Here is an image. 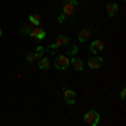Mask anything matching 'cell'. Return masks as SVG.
<instances>
[{"label": "cell", "instance_id": "cell-1", "mask_svg": "<svg viewBox=\"0 0 126 126\" xmlns=\"http://www.w3.org/2000/svg\"><path fill=\"white\" fill-rule=\"evenodd\" d=\"M69 64H71V57H69L67 54L57 56V57H56V62H54L56 69H59V71H66V69L69 67Z\"/></svg>", "mask_w": 126, "mask_h": 126}, {"label": "cell", "instance_id": "cell-2", "mask_svg": "<svg viewBox=\"0 0 126 126\" xmlns=\"http://www.w3.org/2000/svg\"><path fill=\"white\" fill-rule=\"evenodd\" d=\"M99 119H101V114L94 111V109H91V111H87L86 114H84V123L89 126H96L99 123Z\"/></svg>", "mask_w": 126, "mask_h": 126}, {"label": "cell", "instance_id": "cell-3", "mask_svg": "<svg viewBox=\"0 0 126 126\" xmlns=\"http://www.w3.org/2000/svg\"><path fill=\"white\" fill-rule=\"evenodd\" d=\"M78 0H66V3L62 5V14L66 15V17H69V15H72L74 12H76V9H78Z\"/></svg>", "mask_w": 126, "mask_h": 126}, {"label": "cell", "instance_id": "cell-4", "mask_svg": "<svg viewBox=\"0 0 126 126\" xmlns=\"http://www.w3.org/2000/svg\"><path fill=\"white\" fill-rule=\"evenodd\" d=\"M29 35H30L34 40H42V39H46V30L37 25V27H32V30H30Z\"/></svg>", "mask_w": 126, "mask_h": 126}, {"label": "cell", "instance_id": "cell-5", "mask_svg": "<svg viewBox=\"0 0 126 126\" xmlns=\"http://www.w3.org/2000/svg\"><path fill=\"white\" fill-rule=\"evenodd\" d=\"M62 94H64V99H66L67 104H76V91H72L69 87H64Z\"/></svg>", "mask_w": 126, "mask_h": 126}, {"label": "cell", "instance_id": "cell-6", "mask_svg": "<svg viewBox=\"0 0 126 126\" xmlns=\"http://www.w3.org/2000/svg\"><path fill=\"white\" fill-rule=\"evenodd\" d=\"M104 49V42L101 39H96V40H93L91 42V46H89V50L93 52V54H97V52H101Z\"/></svg>", "mask_w": 126, "mask_h": 126}, {"label": "cell", "instance_id": "cell-7", "mask_svg": "<svg viewBox=\"0 0 126 126\" xmlns=\"http://www.w3.org/2000/svg\"><path fill=\"white\" fill-rule=\"evenodd\" d=\"M87 66H89V69H101L103 67V57H99V56H94V57L89 59V62H87Z\"/></svg>", "mask_w": 126, "mask_h": 126}, {"label": "cell", "instance_id": "cell-8", "mask_svg": "<svg viewBox=\"0 0 126 126\" xmlns=\"http://www.w3.org/2000/svg\"><path fill=\"white\" fill-rule=\"evenodd\" d=\"M56 44H57V47H67L69 44H71V40H69L67 35H59L57 39H56Z\"/></svg>", "mask_w": 126, "mask_h": 126}, {"label": "cell", "instance_id": "cell-9", "mask_svg": "<svg viewBox=\"0 0 126 126\" xmlns=\"http://www.w3.org/2000/svg\"><path fill=\"white\" fill-rule=\"evenodd\" d=\"M71 64H72L74 71H82V67H84V62H82L81 59H78L76 56H74V57H71Z\"/></svg>", "mask_w": 126, "mask_h": 126}, {"label": "cell", "instance_id": "cell-10", "mask_svg": "<svg viewBox=\"0 0 126 126\" xmlns=\"http://www.w3.org/2000/svg\"><path fill=\"white\" fill-rule=\"evenodd\" d=\"M106 12H108L109 17H114V15L118 14V5L116 3H108L106 5Z\"/></svg>", "mask_w": 126, "mask_h": 126}, {"label": "cell", "instance_id": "cell-11", "mask_svg": "<svg viewBox=\"0 0 126 126\" xmlns=\"http://www.w3.org/2000/svg\"><path fill=\"white\" fill-rule=\"evenodd\" d=\"M91 34H93V32H91L89 29H82L81 32H79V42H86V40L91 37Z\"/></svg>", "mask_w": 126, "mask_h": 126}, {"label": "cell", "instance_id": "cell-12", "mask_svg": "<svg viewBox=\"0 0 126 126\" xmlns=\"http://www.w3.org/2000/svg\"><path fill=\"white\" fill-rule=\"evenodd\" d=\"M40 61H39V69H42V71H47L49 67H50V62H49V57H39Z\"/></svg>", "mask_w": 126, "mask_h": 126}, {"label": "cell", "instance_id": "cell-13", "mask_svg": "<svg viewBox=\"0 0 126 126\" xmlns=\"http://www.w3.org/2000/svg\"><path fill=\"white\" fill-rule=\"evenodd\" d=\"M29 24L30 25H40V15L39 14H30L29 15Z\"/></svg>", "mask_w": 126, "mask_h": 126}, {"label": "cell", "instance_id": "cell-14", "mask_svg": "<svg viewBox=\"0 0 126 126\" xmlns=\"http://www.w3.org/2000/svg\"><path fill=\"white\" fill-rule=\"evenodd\" d=\"M78 46H67V56L69 57H74L76 54H78Z\"/></svg>", "mask_w": 126, "mask_h": 126}, {"label": "cell", "instance_id": "cell-15", "mask_svg": "<svg viewBox=\"0 0 126 126\" xmlns=\"http://www.w3.org/2000/svg\"><path fill=\"white\" fill-rule=\"evenodd\" d=\"M30 30H32V25H30V24H24V25L20 27V32H22V34H25V35H29Z\"/></svg>", "mask_w": 126, "mask_h": 126}, {"label": "cell", "instance_id": "cell-16", "mask_svg": "<svg viewBox=\"0 0 126 126\" xmlns=\"http://www.w3.org/2000/svg\"><path fill=\"white\" fill-rule=\"evenodd\" d=\"M42 54H44V47H42V46H39V47H37V50H35V57H37V59L42 57Z\"/></svg>", "mask_w": 126, "mask_h": 126}, {"label": "cell", "instance_id": "cell-17", "mask_svg": "<svg viewBox=\"0 0 126 126\" xmlns=\"http://www.w3.org/2000/svg\"><path fill=\"white\" fill-rule=\"evenodd\" d=\"M35 54H27V57H25V61H27V62H34V61H35Z\"/></svg>", "mask_w": 126, "mask_h": 126}, {"label": "cell", "instance_id": "cell-18", "mask_svg": "<svg viewBox=\"0 0 126 126\" xmlns=\"http://www.w3.org/2000/svg\"><path fill=\"white\" fill-rule=\"evenodd\" d=\"M119 97H121V101H125V99H126V89H121V93H119Z\"/></svg>", "mask_w": 126, "mask_h": 126}, {"label": "cell", "instance_id": "cell-19", "mask_svg": "<svg viewBox=\"0 0 126 126\" xmlns=\"http://www.w3.org/2000/svg\"><path fill=\"white\" fill-rule=\"evenodd\" d=\"M59 22H61V24H62V22H66V15H64V14H61V15H59Z\"/></svg>", "mask_w": 126, "mask_h": 126}, {"label": "cell", "instance_id": "cell-20", "mask_svg": "<svg viewBox=\"0 0 126 126\" xmlns=\"http://www.w3.org/2000/svg\"><path fill=\"white\" fill-rule=\"evenodd\" d=\"M0 37H2V29H0Z\"/></svg>", "mask_w": 126, "mask_h": 126}, {"label": "cell", "instance_id": "cell-21", "mask_svg": "<svg viewBox=\"0 0 126 126\" xmlns=\"http://www.w3.org/2000/svg\"><path fill=\"white\" fill-rule=\"evenodd\" d=\"M123 2H125V0H123Z\"/></svg>", "mask_w": 126, "mask_h": 126}]
</instances>
